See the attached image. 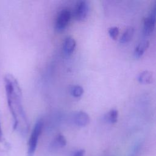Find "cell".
<instances>
[{"label":"cell","instance_id":"1","mask_svg":"<svg viewBox=\"0 0 156 156\" xmlns=\"http://www.w3.org/2000/svg\"><path fill=\"white\" fill-rule=\"evenodd\" d=\"M4 87L9 110L13 118V130L26 135L29 131V122L22 103V92L16 78L10 74L4 77Z\"/></svg>","mask_w":156,"mask_h":156},{"label":"cell","instance_id":"2","mask_svg":"<svg viewBox=\"0 0 156 156\" xmlns=\"http://www.w3.org/2000/svg\"><path fill=\"white\" fill-rule=\"evenodd\" d=\"M44 126V122L42 119H38L35 124L30 134L27 148V156H34L37 146L38 141Z\"/></svg>","mask_w":156,"mask_h":156},{"label":"cell","instance_id":"3","mask_svg":"<svg viewBox=\"0 0 156 156\" xmlns=\"http://www.w3.org/2000/svg\"><path fill=\"white\" fill-rule=\"evenodd\" d=\"M156 15V5L152 9L149 16L144 18L143 22V33L145 35H150L155 29Z\"/></svg>","mask_w":156,"mask_h":156},{"label":"cell","instance_id":"4","mask_svg":"<svg viewBox=\"0 0 156 156\" xmlns=\"http://www.w3.org/2000/svg\"><path fill=\"white\" fill-rule=\"evenodd\" d=\"M71 13L69 9H63L58 13L55 22L56 30L60 31L63 30L71 20Z\"/></svg>","mask_w":156,"mask_h":156},{"label":"cell","instance_id":"5","mask_svg":"<svg viewBox=\"0 0 156 156\" xmlns=\"http://www.w3.org/2000/svg\"><path fill=\"white\" fill-rule=\"evenodd\" d=\"M90 6L87 1H80L77 3L75 9V18L77 21H83L88 15Z\"/></svg>","mask_w":156,"mask_h":156},{"label":"cell","instance_id":"6","mask_svg":"<svg viewBox=\"0 0 156 156\" xmlns=\"http://www.w3.org/2000/svg\"><path fill=\"white\" fill-rule=\"evenodd\" d=\"M73 121L77 126L84 127L88 124L90 117L86 112L79 111L74 114Z\"/></svg>","mask_w":156,"mask_h":156},{"label":"cell","instance_id":"7","mask_svg":"<svg viewBox=\"0 0 156 156\" xmlns=\"http://www.w3.org/2000/svg\"><path fill=\"white\" fill-rule=\"evenodd\" d=\"M76 46V43L75 40L70 37H67L63 42V51L66 54H71L74 50Z\"/></svg>","mask_w":156,"mask_h":156},{"label":"cell","instance_id":"8","mask_svg":"<svg viewBox=\"0 0 156 156\" xmlns=\"http://www.w3.org/2000/svg\"><path fill=\"white\" fill-rule=\"evenodd\" d=\"M138 82L143 84L151 83L153 82L154 76L152 72L149 71H144L141 72L138 77Z\"/></svg>","mask_w":156,"mask_h":156},{"label":"cell","instance_id":"9","mask_svg":"<svg viewBox=\"0 0 156 156\" xmlns=\"http://www.w3.org/2000/svg\"><path fill=\"white\" fill-rule=\"evenodd\" d=\"M149 46V42L147 40L140 42L135 48L134 51V55L136 58H140L141 57L144 52L147 50Z\"/></svg>","mask_w":156,"mask_h":156},{"label":"cell","instance_id":"10","mask_svg":"<svg viewBox=\"0 0 156 156\" xmlns=\"http://www.w3.org/2000/svg\"><path fill=\"white\" fill-rule=\"evenodd\" d=\"M133 33H134L133 27H129L127 28L120 38V43H126L130 41L133 37Z\"/></svg>","mask_w":156,"mask_h":156},{"label":"cell","instance_id":"11","mask_svg":"<svg viewBox=\"0 0 156 156\" xmlns=\"http://www.w3.org/2000/svg\"><path fill=\"white\" fill-rule=\"evenodd\" d=\"M118 112L116 109H112L105 115V119L110 123H115L118 120Z\"/></svg>","mask_w":156,"mask_h":156},{"label":"cell","instance_id":"12","mask_svg":"<svg viewBox=\"0 0 156 156\" xmlns=\"http://www.w3.org/2000/svg\"><path fill=\"white\" fill-rule=\"evenodd\" d=\"M66 143L65 137L62 134H58L55 137L52 145L54 147H63L66 146Z\"/></svg>","mask_w":156,"mask_h":156},{"label":"cell","instance_id":"13","mask_svg":"<svg viewBox=\"0 0 156 156\" xmlns=\"http://www.w3.org/2000/svg\"><path fill=\"white\" fill-rule=\"evenodd\" d=\"M71 94L75 98L80 97L83 93V89L80 85H73L70 89Z\"/></svg>","mask_w":156,"mask_h":156},{"label":"cell","instance_id":"14","mask_svg":"<svg viewBox=\"0 0 156 156\" xmlns=\"http://www.w3.org/2000/svg\"><path fill=\"white\" fill-rule=\"evenodd\" d=\"M108 34L110 37L113 39L116 40L118 34H119V29L117 27H112L108 29Z\"/></svg>","mask_w":156,"mask_h":156},{"label":"cell","instance_id":"15","mask_svg":"<svg viewBox=\"0 0 156 156\" xmlns=\"http://www.w3.org/2000/svg\"><path fill=\"white\" fill-rule=\"evenodd\" d=\"M85 151L83 149H80L76 151L72 156H85Z\"/></svg>","mask_w":156,"mask_h":156},{"label":"cell","instance_id":"16","mask_svg":"<svg viewBox=\"0 0 156 156\" xmlns=\"http://www.w3.org/2000/svg\"><path fill=\"white\" fill-rule=\"evenodd\" d=\"M2 131L1 128V118H0V142L2 141Z\"/></svg>","mask_w":156,"mask_h":156}]
</instances>
